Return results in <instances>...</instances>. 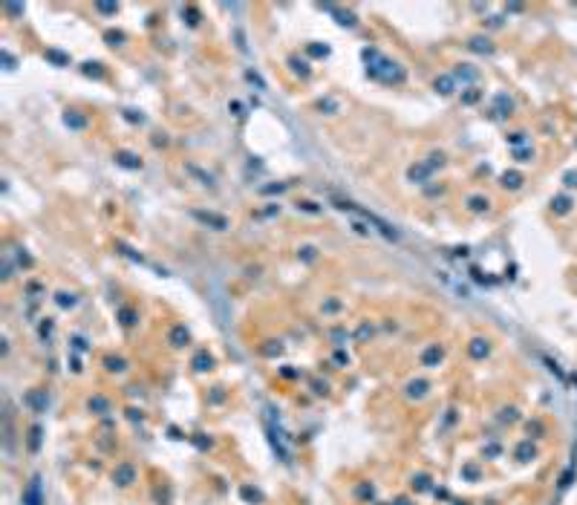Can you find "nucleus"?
Segmentation results:
<instances>
[{
	"label": "nucleus",
	"mask_w": 577,
	"mask_h": 505,
	"mask_svg": "<svg viewBox=\"0 0 577 505\" xmlns=\"http://www.w3.org/2000/svg\"><path fill=\"white\" fill-rule=\"evenodd\" d=\"M41 433H43V430H41L38 424L29 430V450H38V447H41Z\"/></svg>",
	"instance_id": "2eb2a0df"
},
{
	"label": "nucleus",
	"mask_w": 577,
	"mask_h": 505,
	"mask_svg": "<svg viewBox=\"0 0 577 505\" xmlns=\"http://www.w3.org/2000/svg\"><path fill=\"white\" fill-rule=\"evenodd\" d=\"M398 505H410V503H407V500H398Z\"/></svg>",
	"instance_id": "b1692460"
},
{
	"label": "nucleus",
	"mask_w": 577,
	"mask_h": 505,
	"mask_svg": "<svg viewBox=\"0 0 577 505\" xmlns=\"http://www.w3.org/2000/svg\"><path fill=\"white\" fill-rule=\"evenodd\" d=\"M471 355H474V358L488 355V344H485V341H479V338H476V341H471Z\"/></svg>",
	"instance_id": "4468645a"
},
{
	"label": "nucleus",
	"mask_w": 577,
	"mask_h": 505,
	"mask_svg": "<svg viewBox=\"0 0 577 505\" xmlns=\"http://www.w3.org/2000/svg\"><path fill=\"white\" fill-rule=\"evenodd\" d=\"M188 173H193V176H199V179H202L205 185H211V182H214V179H211V173H202V170H199L196 165H188Z\"/></svg>",
	"instance_id": "aec40b11"
},
{
	"label": "nucleus",
	"mask_w": 577,
	"mask_h": 505,
	"mask_svg": "<svg viewBox=\"0 0 577 505\" xmlns=\"http://www.w3.org/2000/svg\"><path fill=\"white\" fill-rule=\"evenodd\" d=\"M193 217L199 222H205V225H214L217 231H225L228 228V220L225 217H220V214H205V211H193Z\"/></svg>",
	"instance_id": "39448f33"
},
{
	"label": "nucleus",
	"mask_w": 577,
	"mask_h": 505,
	"mask_svg": "<svg viewBox=\"0 0 577 505\" xmlns=\"http://www.w3.org/2000/svg\"><path fill=\"white\" fill-rule=\"evenodd\" d=\"M191 442L196 444V447H199V450H208V447H211V444H214V442H211V439H205V433H196V436H191Z\"/></svg>",
	"instance_id": "a211bd4d"
},
{
	"label": "nucleus",
	"mask_w": 577,
	"mask_h": 505,
	"mask_svg": "<svg viewBox=\"0 0 577 505\" xmlns=\"http://www.w3.org/2000/svg\"><path fill=\"white\" fill-rule=\"evenodd\" d=\"M119 317H122V323H124V326H133V323H136V320H139V317H136V312H133V309H119Z\"/></svg>",
	"instance_id": "f3484780"
},
{
	"label": "nucleus",
	"mask_w": 577,
	"mask_h": 505,
	"mask_svg": "<svg viewBox=\"0 0 577 505\" xmlns=\"http://www.w3.org/2000/svg\"><path fill=\"white\" fill-rule=\"evenodd\" d=\"M430 170H433L430 165H413V168H410V179L421 182V179H427V176H430Z\"/></svg>",
	"instance_id": "9b49d317"
},
{
	"label": "nucleus",
	"mask_w": 577,
	"mask_h": 505,
	"mask_svg": "<svg viewBox=\"0 0 577 505\" xmlns=\"http://www.w3.org/2000/svg\"><path fill=\"white\" fill-rule=\"evenodd\" d=\"M46 58H52V61H58V63H66V58H64V55H61V52H52V49L46 52Z\"/></svg>",
	"instance_id": "4be33fe9"
},
{
	"label": "nucleus",
	"mask_w": 577,
	"mask_h": 505,
	"mask_svg": "<svg viewBox=\"0 0 577 505\" xmlns=\"http://www.w3.org/2000/svg\"><path fill=\"white\" fill-rule=\"evenodd\" d=\"M436 90H439V93H445V95L453 93V78H450V75H442V78H436Z\"/></svg>",
	"instance_id": "f8f14e48"
},
{
	"label": "nucleus",
	"mask_w": 577,
	"mask_h": 505,
	"mask_svg": "<svg viewBox=\"0 0 577 505\" xmlns=\"http://www.w3.org/2000/svg\"><path fill=\"white\" fill-rule=\"evenodd\" d=\"M439 361H442V349H439V344H433V347H427L424 352H421V367L433 370V367H439Z\"/></svg>",
	"instance_id": "423d86ee"
},
{
	"label": "nucleus",
	"mask_w": 577,
	"mask_h": 505,
	"mask_svg": "<svg viewBox=\"0 0 577 505\" xmlns=\"http://www.w3.org/2000/svg\"><path fill=\"white\" fill-rule=\"evenodd\" d=\"M188 338H191V335H188V329H185V326H173V329H170V335H167L170 347H176V349L185 347V344H188Z\"/></svg>",
	"instance_id": "1a4fd4ad"
},
{
	"label": "nucleus",
	"mask_w": 577,
	"mask_h": 505,
	"mask_svg": "<svg viewBox=\"0 0 577 505\" xmlns=\"http://www.w3.org/2000/svg\"><path fill=\"white\" fill-rule=\"evenodd\" d=\"M113 482H116L119 488H130V485L136 482V468H133L130 462H119L116 471H113Z\"/></svg>",
	"instance_id": "f03ea898"
},
{
	"label": "nucleus",
	"mask_w": 577,
	"mask_h": 505,
	"mask_svg": "<svg viewBox=\"0 0 577 505\" xmlns=\"http://www.w3.org/2000/svg\"><path fill=\"white\" fill-rule=\"evenodd\" d=\"M66 125H72V127H84V119H75V116H66Z\"/></svg>",
	"instance_id": "5701e85b"
},
{
	"label": "nucleus",
	"mask_w": 577,
	"mask_h": 505,
	"mask_svg": "<svg viewBox=\"0 0 577 505\" xmlns=\"http://www.w3.org/2000/svg\"><path fill=\"white\" fill-rule=\"evenodd\" d=\"M23 401H26L35 413H43V410H46V390H32Z\"/></svg>",
	"instance_id": "6e6552de"
},
{
	"label": "nucleus",
	"mask_w": 577,
	"mask_h": 505,
	"mask_svg": "<svg viewBox=\"0 0 577 505\" xmlns=\"http://www.w3.org/2000/svg\"><path fill=\"white\" fill-rule=\"evenodd\" d=\"M58 303L61 306H75V295H58Z\"/></svg>",
	"instance_id": "412c9836"
},
{
	"label": "nucleus",
	"mask_w": 577,
	"mask_h": 505,
	"mask_svg": "<svg viewBox=\"0 0 577 505\" xmlns=\"http://www.w3.org/2000/svg\"><path fill=\"white\" fill-rule=\"evenodd\" d=\"M119 165H124V168H142V162H136V156H130V153H119Z\"/></svg>",
	"instance_id": "dca6fc26"
},
{
	"label": "nucleus",
	"mask_w": 577,
	"mask_h": 505,
	"mask_svg": "<svg viewBox=\"0 0 577 505\" xmlns=\"http://www.w3.org/2000/svg\"><path fill=\"white\" fill-rule=\"evenodd\" d=\"M104 367H107L110 373H124V370H127V361H124V358H113V355H110V358H104Z\"/></svg>",
	"instance_id": "9d476101"
},
{
	"label": "nucleus",
	"mask_w": 577,
	"mask_h": 505,
	"mask_svg": "<svg viewBox=\"0 0 577 505\" xmlns=\"http://www.w3.org/2000/svg\"><path fill=\"white\" fill-rule=\"evenodd\" d=\"M90 410L107 413V410H110V401H107V399H101V396H96V399H90Z\"/></svg>",
	"instance_id": "ddd939ff"
},
{
	"label": "nucleus",
	"mask_w": 577,
	"mask_h": 505,
	"mask_svg": "<svg viewBox=\"0 0 577 505\" xmlns=\"http://www.w3.org/2000/svg\"><path fill=\"white\" fill-rule=\"evenodd\" d=\"M43 491H41V476H32V482L23 488V505H43Z\"/></svg>",
	"instance_id": "7ed1b4c3"
},
{
	"label": "nucleus",
	"mask_w": 577,
	"mask_h": 505,
	"mask_svg": "<svg viewBox=\"0 0 577 505\" xmlns=\"http://www.w3.org/2000/svg\"><path fill=\"white\" fill-rule=\"evenodd\" d=\"M364 61L370 63L367 72H370L372 78L384 81V84H401V81H404V69H401L398 63H392L390 58H384L378 49H364Z\"/></svg>",
	"instance_id": "f257e3e1"
},
{
	"label": "nucleus",
	"mask_w": 577,
	"mask_h": 505,
	"mask_svg": "<svg viewBox=\"0 0 577 505\" xmlns=\"http://www.w3.org/2000/svg\"><path fill=\"white\" fill-rule=\"evenodd\" d=\"M427 390H430V384H427V381H421V379L410 381V384H407V399H410V401H418V399H424V396H427Z\"/></svg>",
	"instance_id": "0eeeda50"
},
{
	"label": "nucleus",
	"mask_w": 577,
	"mask_h": 505,
	"mask_svg": "<svg viewBox=\"0 0 577 505\" xmlns=\"http://www.w3.org/2000/svg\"><path fill=\"white\" fill-rule=\"evenodd\" d=\"M193 370L196 373H208V370H214V355L208 352V349H199L196 355H193Z\"/></svg>",
	"instance_id": "20e7f679"
},
{
	"label": "nucleus",
	"mask_w": 577,
	"mask_h": 505,
	"mask_svg": "<svg viewBox=\"0 0 577 505\" xmlns=\"http://www.w3.org/2000/svg\"><path fill=\"white\" fill-rule=\"evenodd\" d=\"M413 488H416V491H427V488H430V479H427L424 474L413 476Z\"/></svg>",
	"instance_id": "6ab92c4d"
}]
</instances>
